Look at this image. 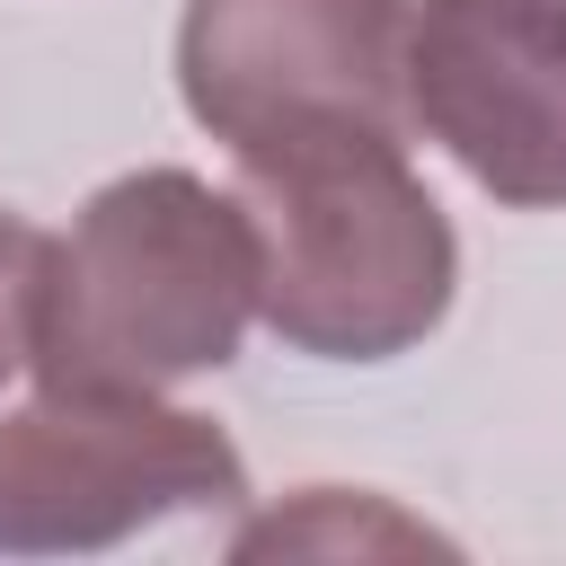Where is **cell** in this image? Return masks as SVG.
I'll return each mask as SVG.
<instances>
[{
  "label": "cell",
  "mask_w": 566,
  "mask_h": 566,
  "mask_svg": "<svg viewBox=\"0 0 566 566\" xmlns=\"http://www.w3.org/2000/svg\"><path fill=\"white\" fill-rule=\"evenodd\" d=\"M256 318L248 203L195 168H133L97 186L62 239H44L27 371L44 389L159 398L221 371Z\"/></svg>",
  "instance_id": "6da1fadb"
},
{
  "label": "cell",
  "mask_w": 566,
  "mask_h": 566,
  "mask_svg": "<svg viewBox=\"0 0 566 566\" xmlns=\"http://www.w3.org/2000/svg\"><path fill=\"white\" fill-rule=\"evenodd\" d=\"M256 230V318L318 363H389L424 345L460 283V239L407 142L345 133L274 159H239Z\"/></svg>",
  "instance_id": "7a4b0ae2"
},
{
  "label": "cell",
  "mask_w": 566,
  "mask_h": 566,
  "mask_svg": "<svg viewBox=\"0 0 566 566\" xmlns=\"http://www.w3.org/2000/svg\"><path fill=\"white\" fill-rule=\"evenodd\" d=\"M177 88L230 159L345 133L407 142V0H186Z\"/></svg>",
  "instance_id": "3957f363"
},
{
  "label": "cell",
  "mask_w": 566,
  "mask_h": 566,
  "mask_svg": "<svg viewBox=\"0 0 566 566\" xmlns=\"http://www.w3.org/2000/svg\"><path fill=\"white\" fill-rule=\"evenodd\" d=\"M248 495L239 442L168 398L44 389L0 416V548L80 557L168 513H221Z\"/></svg>",
  "instance_id": "277c9868"
},
{
  "label": "cell",
  "mask_w": 566,
  "mask_h": 566,
  "mask_svg": "<svg viewBox=\"0 0 566 566\" xmlns=\"http://www.w3.org/2000/svg\"><path fill=\"white\" fill-rule=\"evenodd\" d=\"M407 124L495 203L566 212V0L407 9Z\"/></svg>",
  "instance_id": "5b68a950"
},
{
  "label": "cell",
  "mask_w": 566,
  "mask_h": 566,
  "mask_svg": "<svg viewBox=\"0 0 566 566\" xmlns=\"http://www.w3.org/2000/svg\"><path fill=\"white\" fill-rule=\"evenodd\" d=\"M442 548L433 531H416V522H398V513H380V504H354L345 513V495L336 486H310V504L301 513H265V522H248L239 531V557H292V548Z\"/></svg>",
  "instance_id": "8992f818"
},
{
  "label": "cell",
  "mask_w": 566,
  "mask_h": 566,
  "mask_svg": "<svg viewBox=\"0 0 566 566\" xmlns=\"http://www.w3.org/2000/svg\"><path fill=\"white\" fill-rule=\"evenodd\" d=\"M35 274H44V230L0 212V389L27 371V327H35Z\"/></svg>",
  "instance_id": "52a82bcc"
}]
</instances>
